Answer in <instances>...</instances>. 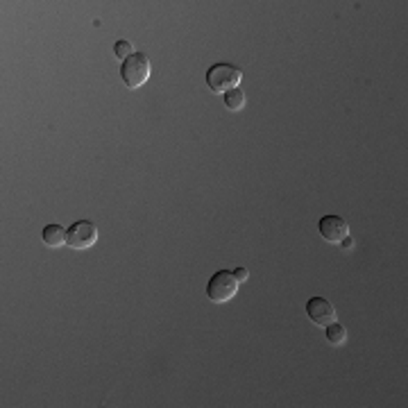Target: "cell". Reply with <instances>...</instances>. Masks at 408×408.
Masks as SVG:
<instances>
[{"mask_svg": "<svg viewBox=\"0 0 408 408\" xmlns=\"http://www.w3.org/2000/svg\"><path fill=\"white\" fill-rule=\"evenodd\" d=\"M150 70H152L150 57L143 54V52H134L132 57H127L123 61L121 80L127 89H141V86L147 82V77H150Z\"/></svg>", "mask_w": 408, "mask_h": 408, "instance_id": "cell-1", "label": "cell"}, {"mask_svg": "<svg viewBox=\"0 0 408 408\" xmlns=\"http://www.w3.org/2000/svg\"><path fill=\"white\" fill-rule=\"evenodd\" d=\"M243 80V70L232 64H214L207 73V86L214 93H227L236 89Z\"/></svg>", "mask_w": 408, "mask_h": 408, "instance_id": "cell-2", "label": "cell"}, {"mask_svg": "<svg viewBox=\"0 0 408 408\" xmlns=\"http://www.w3.org/2000/svg\"><path fill=\"white\" fill-rule=\"evenodd\" d=\"M238 284H241V281L234 277V272L218 270L214 277L209 279V284H207V297L214 304L229 302L232 297L238 293Z\"/></svg>", "mask_w": 408, "mask_h": 408, "instance_id": "cell-3", "label": "cell"}, {"mask_svg": "<svg viewBox=\"0 0 408 408\" xmlns=\"http://www.w3.org/2000/svg\"><path fill=\"white\" fill-rule=\"evenodd\" d=\"M98 241V229L91 221H77L68 227V238L66 245L73 249H89L91 245H96Z\"/></svg>", "mask_w": 408, "mask_h": 408, "instance_id": "cell-4", "label": "cell"}, {"mask_svg": "<svg viewBox=\"0 0 408 408\" xmlns=\"http://www.w3.org/2000/svg\"><path fill=\"white\" fill-rule=\"evenodd\" d=\"M306 316L313 325H320V327H327L336 323V309L332 302H327L325 297H311L309 302H306Z\"/></svg>", "mask_w": 408, "mask_h": 408, "instance_id": "cell-5", "label": "cell"}, {"mask_svg": "<svg viewBox=\"0 0 408 408\" xmlns=\"http://www.w3.org/2000/svg\"><path fill=\"white\" fill-rule=\"evenodd\" d=\"M320 234H323L325 241L338 245L343 238L349 236V225L340 216H323L320 218Z\"/></svg>", "mask_w": 408, "mask_h": 408, "instance_id": "cell-6", "label": "cell"}, {"mask_svg": "<svg viewBox=\"0 0 408 408\" xmlns=\"http://www.w3.org/2000/svg\"><path fill=\"white\" fill-rule=\"evenodd\" d=\"M41 238L48 247H61L66 245V238H68V229H64L59 223H52V225H45L43 232H41Z\"/></svg>", "mask_w": 408, "mask_h": 408, "instance_id": "cell-7", "label": "cell"}, {"mask_svg": "<svg viewBox=\"0 0 408 408\" xmlns=\"http://www.w3.org/2000/svg\"><path fill=\"white\" fill-rule=\"evenodd\" d=\"M223 100H225V107L229 109V112H241L243 107H245V93H243V89H232L223 93Z\"/></svg>", "mask_w": 408, "mask_h": 408, "instance_id": "cell-8", "label": "cell"}, {"mask_svg": "<svg viewBox=\"0 0 408 408\" xmlns=\"http://www.w3.org/2000/svg\"><path fill=\"white\" fill-rule=\"evenodd\" d=\"M325 329H327V332H325L327 340L332 345H343L345 338H347V332H345V327L340 323H332V325H327Z\"/></svg>", "mask_w": 408, "mask_h": 408, "instance_id": "cell-9", "label": "cell"}, {"mask_svg": "<svg viewBox=\"0 0 408 408\" xmlns=\"http://www.w3.org/2000/svg\"><path fill=\"white\" fill-rule=\"evenodd\" d=\"M114 52H116V57L123 59V61L127 59V57H132V54H134V50H132V43L125 41V39H121V41H116Z\"/></svg>", "mask_w": 408, "mask_h": 408, "instance_id": "cell-10", "label": "cell"}, {"mask_svg": "<svg viewBox=\"0 0 408 408\" xmlns=\"http://www.w3.org/2000/svg\"><path fill=\"white\" fill-rule=\"evenodd\" d=\"M234 277H236L238 281H247L249 272H247V268H243V265H241V268H236V270H234Z\"/></svg>", "mask_w": 408, "mask_h": 408, "instance_id": "cell-11", "label": "cell"}, {"mask_svg": "<svg viewBox=\"0 0 408 408\" xmlns=\"http://www.w3.org/2000/svg\"><path fill=\"white\" fill-rule=\"evenodd\" d=\"M338 245H343L345 249H349L351 245H354V241H351V236H347V238H343V241L338 243Z\"/></svg>", "mask_w": 408, "mask_h": 408, "instance_id": "cell-12", "label": "cell"}]
</instances>
